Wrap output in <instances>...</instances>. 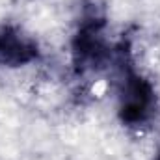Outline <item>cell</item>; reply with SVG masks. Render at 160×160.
Segmentation results:
<instances>
[{"instance_id":"2","label":"cell","mask_w":160,"mask_h":160,"mask_svg":"<svg viewBox=\"0 0 160 160\" xmlns=\"http://www.w3.org/2000/svg\"><path fill=\"white\" fill-rule=\"evenodd\" d=\"M104 21L99 15H89L82 21L78 32L73 39V58L78 71L95 69L104 63L108 47L102 38Z\"/></svg>"},{"instance_id":"4","label":"cell","mask_w":160,"mask_h":160,"mask_svg":"<svg viewBox=\"0 0 160 160\" xmlns=\"http://www.w3.org/2000/svg\"><path fill=\"white\" fill-rule=\"evenodd\" d=\"M157 160H160V153H158V158H157Z\"/></svg>"},{"instance_id":"3","label":"cell","mask_w":160,"mask_h":160,"mask_svg":"<svg viewBox=\"0 0 160 160\" xmlns=\"http://www.w3.org/2000/svg\"><path fill=\"white\" fill-rule=\"evenodd\" d=\"M38 56V45L21 32L2 26L0 28V65L19 67Z\"/></svg>"},{"instance_id":"1","label":"cell","mask_w":160,"mask_h":160,"mask_svg":"<svg viewBox=\"0 0 160 160\" xmlns=\"http://www.w3.org/2000/svg\"><path fill=\"white\" fill-rule=\"evenodd\" d=\"M155 110V91L153 86L142 78L130 65L123 63L119 91V118L130 127L143 125L153 116Z\"/></svg>"}]
</instances>
